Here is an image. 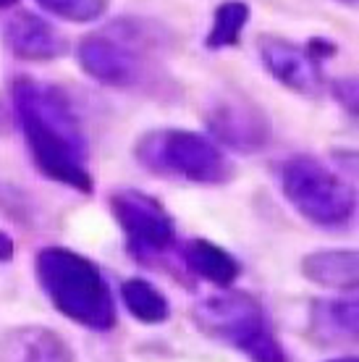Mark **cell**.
<instances>
[{
    "label": "cell",
    "mask_w": 359,
    "mask_h": 362,
    "mask_svg": "<svg viewBox=\"0 0 359 362\" xmlns=\"http://www.w3.org/2000/svg\"><path fill=\"white\" fill-rule=\"evenodd\" d=\"M0 32H3V42L8 47V53L18 61L47 64V61H58L69 53L66 35L35 11L11 8Z\"/></svg>",
    "instance_id": "30bf717a"
},
{
    "label": "cell",
    "mask_w": 359,
    "mask_h": 362,
    "mask_svg": "<svg viewBox=\"0 0 359 362\" xmlns=\"http://www.w3.org/2000/svg\"><path fill=\"white\" fill-rule=\"evenodd\" d=\"M205 127L218 147L239 155L262 153L273 142V121L260 103L239 90H223L205 105Z\"/></svg>",
    "instance_id": "ba28073f"
},
{
    "label": "cell",
    "mask_w": 359,
    "mask_h": 362,
    "mask_svg": "<svg viewBox=\"0 0 359 362\" xmlns=\"http://www.w3.org/2000/svg\"><path fill=\"white\" fill-rule=\"evenodd\" d=\"M16 257V242L6 231H0V263H11Z\"/></svg>",
    "instance_id": "ffe728a7"
},
{
    "label": "cell",
    "mask_w": 359,
    "mask_h": 362,
    "mask_svg": "<svg viewBox=\"0 0 359 362\" xmlns=\"http://www.w3.org/2000/svg\"><path fill=\"white\" fill-rule=\"evenodd\" d=\"M257 53L265 71L286 90L297 92L302 98H320L328 90L325 74L320 64L307 53L305 45H297L283 37H260Z\"/></svg>",
    "instance_id": "9c48e42d"
},
{
    "label": "cell",
    "mask_w": 359,
    "mask_h": 362,
    "mask_svg": "<svg viewBox=\"0 0 359 362\" xmlns=\"http://www.w3.org/2000/svg\"><path fill=\"white\" fill-rule=\"evenodd\" d=\"M357 299L317 297L310 302L307 336L320 349H354L357 346Z\"/></svg>",
    "instance_id": "8fae6325"
},
{
    "label": "cell",
    "mask_w": 359,
    "mask_h": 362,
    "mask_svg": "<svg viewBox=\"0 0 359 362\" xmlns=\"http://www.w3.org/2000/svg\"><path fill=\"white\" fill-rule=\"evenodd\" d=\"M336 3H341V6H349V8H357V0H336Z\"/></svg>",
    "instance_id": "cb8c5ba5"
},
{
    "label": "cell",
    "mask_w": 359,
    "mask_h": 362,
    "mask_svg": "<svg viewBox=\"0 0 359 362\" xmlns=\"http://www.w3.org/2000/svg\"><path fill=\"white\" fill-rule=\"evenodd\" d=\"M192 315L199 331L234 346L249 362H288L286 346L273 334L262 302L249 291L223 289L210 294Z\"/></svg>",
    "instance_id": "277c9868"
},
{
    "label": "cell",
    "mask_w": 359,
    "mask_h": 362,
    "mask_svg": "<svg viewBox=\"0 0 359 362\" xmlns=\"http://www.w3.org/2000/svg\"><path fill=\"white\" fill-rule=\"evenodd\" d=\"M302 276L314 286L357 291L359 255L357 250H314L302 257Z\"/></svg>",
    "instance_id": "5bb4252c"
},
{
    "label": "cell",
    "mask_w": 359,
    "mask_h": 362,
    "mask_svg": "<svg viewBox=\"0 0 359 362\" xmlns=\"http://www.w3.org/2000/svg\"><path fill=\"white\" fill-rule=\"evenodd\" d=\"M328 90L336 98V103L341 105L351 118H357V79L354 76H339V79H331L328 82Z\"/></svg>",
    "instance_id": "ac0fdd59"
},
{
    "label": "cell",
    "mask_w": 359,
    "mask_h": 362,
    "mask_svg": "<svg viewBox=\"0 0 359 362\" xmlns=\"http://www.w3.org/2000/svg\"><path fill=\"white\" fill-rule=\"evenodd\" d=\"M11 100L37 171L69 189L92 194L90 142L71 98L55 84L16 76L11 82Z\"/></svg>",
    "instance_id": "6da1fadb"
},
{
    "label": "cell",
    "mask_w": 359,
    "mask_h": 362,
    "mask_svg": "<svg viewBox=\"0 0 359 362\" xmlns=\"http://www.w3.org/2000/svg\"><path fill=\"white\" fill-rule=\"evenodd\" d=\"M147 35L139 29H126V21L102 32L81 37L76 45V61L81 71L98 84L113 90H139L150 79Z\"/></svg>",
    "instance_id": "8992f818"
},
{
    "label": "cell",
    "mask_w": 359,
    "mask_h": 362,
    "mask_svg": "<svg viewBox=\"0 0 359 362\" xmlns=\"http://www.w3.org/2000/svg\"><path fill=\"white\" fill-rule=\"evenodd\" d=\"M16 3H18V0H0V11H11Z\"/></svg>",
    "instance_id": "603a6c76"
},
{
    "label": "cell",
    "mask_w": 359,
    "mask_h": 362,
    "mask_svg": "<svg viewBox=\"0 0 359 362\" xmlns=\"http://www.w3.org/2000/svg\"><path fill=\"white\" fill-rule=\"evenodd\" d=\"M305 50L312 55L317 64H320V61H325V58H333V55L339 53V45H336L333 40H328V37H312V40L305 45Z\"/></svg>",
    "instance_id": "d6986e66"
},
{
    "label": "cell",
    "mask_w": 359,
    "mask_h": 362,
    "mask_svg": "<svg viewBox=\"0 0 359 362\" xmlns=\"http://www.w3.org/2000/svg\"><path fill=\"white\" fill-rule=\"evenodd\" d=\"M181 260L192 276H197L199 281H207L218 289H231L239 276H242V263L225 247L194 236L187 239L181 245Z\"/></svg>",
    "instance_id": "4fadbf2b"
},
{
    "label": "cell",
    "mask_w": 359,
    "mask_h": 362,
    "mask_svg": "<svg viewBox=\"0 0 359 362\" xmlns=\"http://www.w3.org/2000/svg\"><path fill=\"white\" fill-rule=\"evenodd\" d=\"M134 158L147 173L194 187H220L234 179L223 147L192 129H150L134 142Z\"/></svg>",
    "instance_id": "3957f363"
},
{
    "label": "cell",
    "mask_w": 359,
    "mask_h": 362,
    "mask_svg": "<svg viewBox=\"0 0 359 362\" xmlns=\"http://www.w3.org/2000/svg\"><path fill=\"white\" fill-rule=\"evenodd\" d=\"M325 362H359L357 354H343V357H333V360H325Z\"/></svg>",
    "instance_id": "7402d4cb"
},
{
    "label": "cell",
    "mask_w": 359,
    "mask_h": 362,
    "mask_svg": "<svg viewBox=\"0 0 359 362\" xmlns=\"http://www.w3.org/2000/svg\"><path fill=\"white\" fill-rule=\"evenodd\" d=\"M118 294H121V305L126 308V313L144 326H160L171 317V302L165 297V291L142 276L126 279Z\"/></svg>",
    "instance_id": "9a60e30c"
},
{
    "label": "cell",
    "mask_w": 359,
    "mask_h": 362,
    "mask_svg": "<svg viewBox=\"0 0 359 362\" xmlns=\"http://www.w3.org/2000/svg\"><path fill=\"white\" fill-rule=\"evenodd\" d=\"M37 6L71 24H90L105 16L110 0H37Z\"/></svg>",
    "instance_id": "e0dca14e"
},
{
    "label": "cell",
    "mask_w": 359,
    "mask_h": 362,
    "mask_svg": "<svg viewBox=\"0 0 359 362\" xmlns=\"http://www.w3.org/2000/svg\"><path fill=\"white\" fill-rule=\"evenodd\" d=\"M281 192L288 205L317 228H343L357 216L354 187L314 155H291L281 165Z\"/></svg>",
    "instance_id": "5b68a950"
},
{
    "label": "cell",
    "mask_w": 359,
    "mask_h": 362,
    "mask_svg": "<svg viewBox=\"0 0 359 362\" xmlns=\"http://www.w3.org/2000/svg\"><path fill=\"white\" fill-rule=\"evenodd\" d=\"M110 213L124 231L126 250L139 263H155L179 245L176 221L160 199L142 189H116L108 197Z\"/></svg>",
    "instance_id": "52a82bcc"
},
{
    "label": "cell",
    "mask_w": 359,
    "mask_h": 362,
    "mask_svg": "<svg viewBox=\"0 0 359 362\" xmlns=\"http://www.w3.org/2000/svg\"><path fill=\"white\" fill-rule=\"evenodd\" d=\"M6 129H8V113L0 105V132H6Z\"/></svg>",
    "instance_id": "44dd1931"
},
{
    "label": "cell",
    "mask_w": 359,
    "mask_h": 362,
    "mask_svg": "<svg viewBox=\"0 0 359 362\" xmlns=\"http://www.w3.org/2000/svg\"><path fill=\"white\" fill-rule=\"evenodd\" d=\"M252 8L244 0H223L213 13V24L205 37L207 50H223V47L239 45L244 29L249 24Z\"/></svg>",
    "instance_id": "2e32d148"
},
{
    "label": "cell",
    "mask_w": 359,
    "mask_h": 362,
    "mask_svg": "<svg viewBox=\"0 0 359 362\" xmlns=\"http://www.w3.org/2000/svg\"><path fill=\"white\" fill-rule=\"evenodd\" d=\"M40 289L66 320L87 331L108 334L118 323L116 297L105 273L71 247L47 245L35 260Z\"/></svg>",
    "instance_id": "7a4b0ae2"
},
{
    "label": "cell",
    "mask_w": 359,
    "mask_h": 362,
    "mask_svg": "<svg viewBox=\"0 0 359 362\" xmlns=\"http://www.w3.org/2000/svg\"><path fill=\"white\" fill-rule=\"evenodd\" d=\"M0 362H76V354L53 328L18 326L0 336Z\"/></svg>",
    "instance_id": "7c38bea8"
}]
</instances>
